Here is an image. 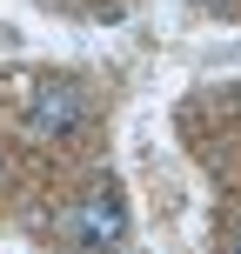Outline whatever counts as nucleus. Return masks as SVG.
I'll return each mask as SVG.
<instances>
[{"mask_svg":"<svg viewBox=\"0 0 241 254\" xmlns=\"http://www.w3.org/2000/svg\"><path fill=\"white\" fill-rule=\"evenodd\" d=\"M87 87H80L74 74H47L34 94H27V134H40V140H61V134H74V127H87Z\"/></svg>","mask_w":241,"mask_h":254,"instance_id":"1","label":"nucleus"},{"mask_svg":"<svg viewBox=\"0 0 241 254\" xmlns=\"http://www.w3.org/2000/svg\"><path fill=\"white\" fill-rule=\"evenodd\" d=\"M235 254H241V241H235Z\"/></svg>","mask_w":241,"mask_h":254,"instance_id":"3","label":"nucleus"},{"mask_svg":"<svg viewBox=\"0 0 241 254\" xmlns=\"http://www.w3.org/2000/svg\"><path fill=\"white\" fill-rule=\"evenodd\" d=\"M67 241L87 248V254H107V248L127 241V201H121L114 181H94L87 188V201L67 214Z\"/></svg>","mask_w":241,"mask_h":254,"instance_id":"2","label":"nucleus"}]
</instances>
